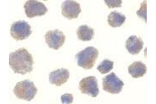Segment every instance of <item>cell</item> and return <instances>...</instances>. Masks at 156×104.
Returning a JSON list of instances; mask_svg holds the SVG:
<instances>
[{
    "label": "cell",
    "instance_id": "18",
    "mask_svg": "<svg viewBox=\"0 0 156 104\" xmlns=\"http://www.w3.org/2000/svg\"><path fill=\"white\" fill-rule=\"evenodd\" d=\"M62 104H71L73 101V96L71 94L66 93L61 96Z\"/></svg>",
    "mask_w": 156,
    "mask_h": 104
},
{
    "label": "cell",
    "instance_id": "17",
    "mask_svg": "<svg viewBox=\"0 0 156 104\" xmlns=\"http://www.w3.org/2000/svg\"><path fill=\"white\" fill-rule=\"evenodd\" d=\"M105 3L109 9L121 7L122 1L121 0H105Z\"/></svg>",
    "mask_w": 156,
    "mask_h": 104
},
{
    "label": "cell",
    "instance_id": "8",
    "mask_svg": "<svg viewBox=\"0 0 156 104\" xmlns=\"http://www.w3.org/2000/svg\"><path fill=\"white\" fill-rule=\"evenodd\" d=\"M45 42L51 48L57 50L64 45L66 37L58 30L48 31L45 36Z\"/></svg>",
    "mask_w": 156,
    "mask_h": 104
},
{
    "label": "cell",
    "instance_id": "12",
    "mask_svg": "<svg viewBox=\"0 0 156 104\" xmlns=\"http://www.w3.org/2000/svg\"><path fill=\"white\" fill-rule=\"evenodd\" d=\"M128 71L133 78H140L146 74L147 67L142 62H135L129 67Z\"/></svg>",
    "mask_w": 156,
    "mask_h": 104
},
{
    "label": "cell",
    "instance_id": "7",
    "mask_svg": "<svg viewBox=\"0 0 156 104\" xmlns=\"http://www.w3.org/2000/svg\"><path fill=\"white\" fill-rule=\"evenodd\" d=\"M79 88L82 93L87 94L93 97H96L99 94L98 80L94 76L83 78L79 83Z\"/></svg>",
    "mask_w": 156,
    "mask_h": 104
},
{
    "label": "cell",
    "instance_id": "16",
    "mask_svg": "<svg viewBox=\"0 0 156 104\" xmlns=\"http://www.w3.org/2000/svg\"><path fill=\"white\" fill-rule=\"evenodd\" d=\"M146 1H144L141 4L140 9L137 12V14L139 17L142 18L147 22V3Z\"/></svg>",
    "mask_w": 156,
    "mask_h": 104
},
{
    "label": "cell",
    "instance_id": "9",
    "mask_svg": "<svg viewBox=\"0 0 156 104\" xmlns=\"http://www.w3.org/2000/svg\"><path fill=\"white\" fill-rule=\"evenodd\" d=\"M61 7L62 15L69 20L77 18L81 12L80 4L75 1H65L63 2Z\"/></svg>",
    "mask_w": 156,
    "mask_h": 104
},
{
    "label": "cell",
    "instance_id": "10",
    "mask_svg": "<svg viewBox=\"0 0 156 104\" xmlns=\"http://www.w3.org/2000/svg\"><path fill=\"white\" fill-rule=\"evenodd\" d=\"M70 77V73L67 69L65 68L58 69L51 71L49 76V80L51 84H55L60 87L67 82Z\"/></svg>",
    "mask_w": 156,
    "mask_h": 104
},
{
    "label": "cell",
    "instance_id": "5",
    "mask_svg": "<svg viewBox=\"0 0 156 104\" xmlns=\"http://www.w3.org/2000/svg\"><path fill=\"white\" fill-rule=\"evenodd\" d=\"M103 90L109 93L119 94L122 90L124 83L114 72H112L103 80Z\"/></svg>",
    "mask_w": 156,
    "mask_h": 104
},
{
    "label": "cell",
    "instance_id": "2",
    "mask_svg": "<svg viewBox=\"0 0 156 104\" xmlns=\"http://www.w3.org/2000/svg\"><path fill=\"white\" fill-rule=\"evenodd\" d=\"M99 52L96 48L89 46L77 53L76 58L78 65L84 69H92L98 58Z\"/></svg>",
    "mask_w": 156,
    "mask_h": 104
},
{
    "label": "cell",
    "instance_id": "11",
    "mask_svg": "<svg viewBox=\"0 0 156 104\" xmlns=\"http://www.w3.org/2000/svg\"><path fill=\"white\" fill-rule=\"evenodd\" d=\"M144 44V42L140 38L136 35H131L126 41V48L131 54L136 55L142 51Z\"/></svg>",
    "mask_w": 156,
    "mask_h": 104
},
{
    "label": "cell",
    "instance_id": "1",
    "mask_svg": "<svg viewBox=\"0 0 156 104\" xmlns=\"http://www.w3.org/2000/svg\"><path fill=\"white\" fill-rule=\"evenodd\" d=\"M34 59L31 54L25 48H20L9 55V65L15 74H23L33 70Z\"/></svg>",
    "mask_w": 156,
    "mask_h": 104
},
{
    "label": "cell",
    "instance_id": "3",
    "mask_svg": "<svg viewBox=\"0 0 156 104\" xmlns=\"http://www.w3.org/2000/svg\"><path fill=\"white\" fill-rule=\"evenodd\" d=\"M13 92L18 99L31 101L37 93V89L33 82L26 80L17 83Z\"/></svg>",
    "mask_w": 156,
    "mask_h": 104
},
{
    "label": "cell",
    "instance_id": "14",
    "mask_svg": "<svg viewBox=\"0 0 156 104\" xmlns=\"http://www.w3.org/2000/svg\"><path fill=\"white\" fill-rule=\"evenodd\" d=\"M126 17L120 13L114 11L110 13L108 17V22L110 26L115 28L119 27L124 23Z\"/></svg>",
    "mask_w": 156,
    "mask_h": 104
},
{
    "label": "cell",
    "instance_id": "4",
    "mask_svg": "<svg viewBox=\"0 0 156 104\" xmlns=\"http://www.w3.org/2000/svg\"><path fill=\"white\" fill-rule=\"evenodd\" d=\"M32 34L31 27L24 20L12 23L11 27V35L16 41L24 40Z\"/></svg>",
    "mask_w": 156,
    "mask_h": 104
},
{
    "label": "cell",
    "instance_id": "13",
    "mask_svg": "<svg viewBox=\"0 0 156 104\" xmlns=\"http://www.w3.org/2000/svg\"><path fill=\"white\" fill-rule=\"evenodd\" d=\"M76 34L80 40L89 41L94 37V29L89 28L87 25H82L76 30Z\"/></svg>",
    "mask_w": 156,
    "mask_h": 104
},
{
    "label": "cell",
    "instance_id": "15",
    "mask_svg": "<svg viewBox=\"0 0 156 104\" xmlns=\"http://www.w3.org/2000/svg\"><path fill=\"white\" fill-rule=\"evenodd\" d=\"M114 68V62L105 59L101 62V63L98 66L97 69L101 73V74H106L109 73Z\"/></svg>",
    "mask_w": 156,
    "mask_h": 104
},
{
    "label": "cell",
    "instance_id": "6",
    "mask_svg": "<svg viewBox=\"0 0 156 104\" xmlns=\"http://www.w3.org/2000/svg\"><path fill=\"white\" fill-rule=\"evenodd\" d=\"M24 9L27 17L29 18L43 16L48 11L44 4L36 0L27 1L24 5Z\"/></svg>",
    "mask_w": 156,
    "mask_h": 104
}]
</instances>
